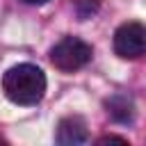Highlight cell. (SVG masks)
Segmentation results:
<instances>
[{
  "mask_svg": "<svg viewBox=\"0 0 146 146\" xmlns=\"http://www.w3.org/2000/svg\"><path fill=\"white\" fill-rule=\"evenodd\" d=\"M105 144H121V146H130L123 137H114V135H110V137H103V139H98V146H105Z\"/></svg>",
  "mask_w": 146,
  "mask_h": 146,
  "instance_id": "6",
  "label": "cell"
},
{
  "mask_svg": "<svg viewBox=\"0 0 146 146\" xmlns=\"http://www.w3.org/2000/svg\"><path fill=\"white\" fill-rule=\"evenodd\" d=\"M114 50L123 59L141 57L144 50H146V30H144V25L137 23V21L123 23L114 32Z\"/></svg>",
  "mask_w": 146,
  "mask_h": 146,
  "instance_id": "3",
  "label": "cell"
},
{
  "mask_svg": "<svg viewBox=\"0 0 146 146\" xmlns=\"http://www.w3.org/2000/svg\"><path fill=\"white\" fill-rule=\"evenodd\" d=\"M91 59V46L78 36H64L50 50V62L59 71H78Z\"/></svg>",
  "mask_w": 146,
  "mask_h": 146,
  "instance_id": "2",
  "label": "cell"
},
{
  "mask_svg": "<svg viewBox=\"0 0 146 146\" xmlns=\"http://www.w3.org/2000/svg\"><path fill=\"white\" fill-rule=\"evenodd\" d=\"M27 5H43V2H48V0H25Z\"/></svg>",
  "mask_w": 146,
  "mask_h": 146,
  "instance_id": "7",
  "label": "cell"
},
{
  "mask_svg": "<svg viewBox=\"0 0 146 146\" xmlns=\"http://www.w3.org/2000/svg\"><path fill=\"white\" fill-rule=\"evenodd\" d=\"M119 103H121V105H116V100L112 98V100L107 103V107H110L107 112H110L114 119H119V121H130V119H132V110H130V103H128V100H123V98H119Z\"/></svg>",
  "mask_w": 146,
  "mask_h": 146,
  "instance_id": "5",
  "label": "cell"
},
{
  "mask_svg": "<svg viewBox=\"0 0 146 146\" xmlns=\"http://www.w3.org/2000/svg\"><path fill=\"white\" fill-rule=\"evenodd\" d=\"M87 139H89V130L80 116H66L59 121L57 141L62 146H78V144H84Z\"/></svg>",
  "mask_w": 146,
  "mask_h": 146,
  "instance_id": "4",
  "label": "cell"
},
{
  "mask_svg": "<svg viewBox=\"0 0 146 146\" xmlns=\"http://www.w3.org/2000/svg\"><path fill=\"white\" fill-rule=\"evenodd\" d=\"M2 89L16 105H36L46 94V75L34 64H18L5 73Z\"/></svg>",
  "mask_w": 146,
  "mask_h": 146,
  "instance_id": "1",
  "label": "cell"
}]
</instances>
